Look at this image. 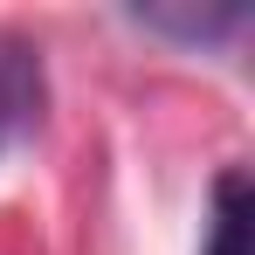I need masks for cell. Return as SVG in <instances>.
I'll return each mask as SVG.
<instances>
[{
  "label": "cell",
  "instance_id": "cell-1",
  "mask_svg": "<svg viewBox=\"0 0 255 255\" xmlns=\"http://www.w3.org/2000/svg\"><path fill=\"white\" fill-rule=\"evenodd\" d=\"M42 118V55L21 35H0V152Z\"/></svg>",
  "mask_w": 255,
  "mask_h": 255
},
{
  "label": "cell",
  "instance_id": "cell-2",
  "mask_svg": "<svg viewBox=\"0 0 255 255\" xmlns=\"http://www.w3.org/2000/svg\"><path fill=\"white\" fill-rule=\"evenodd\" d=\"M131 21L152 28V35H172V42L214 48V42H228V35L249 28V7H138Z\"/></svg>",
  "mask_w": 255,
  "mask_h": 255
},
{
  "label": "cell",
  "instance_id": "cell-3",
  "mask_svg": "<svg viewBox=\"0 0 255 255\" xmlns=\"http://www.w3.org/2000/svg\"><path fill=\"white\" fill-rule=\"evenodd\" d=\"M207 255H249V179L221 172L214 179V242Z\"/></svg>",
  "mask_w": 255,
  "mask_h": 255
}]
</instances>
